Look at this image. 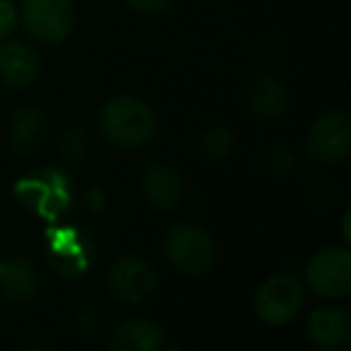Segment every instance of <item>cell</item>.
Masks as SVG:
<instances>
[{
  "mask_svg": "<svg viewBox=\"0 0 351 351\" xmlns=\"http://www.w3.org/2000/svg\"><path fill=\"white\" fill-rule=\"evenodd\" d=\"M99 128L106 142L123 149L142 147L156 135L154 108L137 97H116L101 108L99 113Z\"/></svg>",
  "mask_w": 351,
  "mask_h": 351,
  "instance_id": "obj_1",
  "label": "cell"
},
{
  "mask_svg": "<svg viewBox=\"0 0 351 351\" xmlns=\"http://www.w3.org/2000/svg\"><path fill=\"white\" fill-rule=\"evenodd\" d=\"M164 255L183 277H205L217 263V245L202 226L178 224L166 234Z\"/></svg>",
  "mask_w": 351,
  "mask_h": 351,
  "instance_id": "obj_2",
  "label": "cell"
},
{
  "mask_svg": "<svg viewBox=\"0 0 351 351\" xmlns=\"http://www.w3.org/2000/svg\"><path fill=\"white\" fill-rule=\"evenodd\" d=\"M20 17L32 39L46 46L63 44L77 25L73 0H22Z\"/></svg>",
  "mask_w": 351,
  "mask_h": 351,
  "instance_id": "obj_3",
  "label": "cell"
},
{
  "mask_svg": "<svg viewBox=\"0 0 351 351\" xmlns=\"http://www.w3.org/2000/svg\"><path fill=\"white\" fill-rule=\"evenodd\" d=\"M255 315L267 325H289L303 308V287L291 274H274L260 284L253 298Z\"/></svg>",
  "mask_w": 351,
  "mask_h": 351,
  "instance_id": "obj_4",
  "label": "cell"
},
{
  "mask_svg": "<svg viewBox=\"0 0 351 351\" xmlns=\"http://www.w3.org/2000/svg\"><path fill=\"white\" fill-rule=\"evenodd\" d=\"M306 282L322 298H344L351 289V253L344 245L322 248L308 260Z\"/></svg>",
  "mask_w": 351,
  "mask_h": 351,
  "instance_id": "obj_5",
  "label": "cell"
},
{
  "mask_svg": "<svg viewBox=\"0 0 351 351\" xmlns=\"http://www.w3.org/2000/svg\"><path fill=\"white\" fill-rule=\"evenodd\" d=\"M351 123L344 111H325L308 132V154L322 166H337L349 156Z\"/></svg>",
  "mask_w": 351,
  "mask_h": 351,
  "instance_id": "obj_6",
  "label": "cell"
},
{
  "mask_svg": "<svg viewBox=\"0 0 351 351\" xmlns=\"http://www.w3.org/2000/svg\"><path fill=\"white\" fill-rule=\"evenodd\" d=\"M108 291L123 303H142L159 287V272L142 255H123L106 272Z\"/></svg>",
  "mask_w": 351,
  "mask_h": 351,
  "instance_id": "obj_7",
  "label": "cell"
},
{
  "mask_svg": "<svg viewBox=\"0 0 351 351\" xmlns=\"http://www.w3.org/2000/svg\"><path fill=\"white\" fill-rule=\"evenodd\" d=\"M140 191L147 205L156 212H173L186 195L181 173L166 164H154L142 173Z\"/></svg>",
  "mask_w": 351,
  "mask_h": 351,
  "instance_id": "obj_8",
  "label": "cell"
},
{
  "mask_svg": "<svg viewBox=\"0 0 351 351\" xmlns=\"http://www.w3.org/2000/svg\"><path fill=\"white\" fill-rule=\"evenodd\" d=\"M41 56L25 41L0 44V80L15 89H27L39 80Z\"/></svg>",
  "mask_w": 351,
  "mask_h": 351,
  "instance_id": "obj_9",
  "label": "cell"
},
{
  "mask_svg": "<svg viewBox=\"0 0 351 351\" xmlns=\"http://www.w3.org/2000/svg\"><path fill=\"white\" fill-rule=\"evenodd\" d=\"M164 344V330L147 317H128L104 341L108 351H159Z\"/></svg>",
  "mask_w": 351,
  "mask_h": 351,
  "instance_id": "obj_10",
  "label": "cell"
},
{
  "mask_svg": "<svg viewBox=\"0 0 351 351\" xmlns=\"http://www.w3.org/2000/svg\"><path fill=\"white\" fill-rule=\"evenodd\" d=\"M306 337L317 349H341L351 339V320L344 308H317L306 322Z\"/></svg>",
  "mask_w": 351,
  "mask_h": 351,
  "instance_id": "obj_11",
  "label": "cell"
},
{
  "mask_svg": "<svg viewBox=\"0 0 351 351\" xmlns=\"http://www.w3.org/2000/svg\"><path fill=\"white\" fill-rule=\"evenodd\" d=\"M41 289L36 267L25 258H0V291L12 303H29Z\"/></svg>",
  "mask_w": 351,
  "mask_h": 351,
  "instance_id": "obj_12",
  "label": "cell"
},
{
  "mask_svg": "<svg viewBox=\"0 0 351 351\" xmlns=\"http://www.w3.org/2000/svg\"><path fill=\"white\" fill-rule=\"evenodd\" d=\"M245 104L253 116L263 121H274L287 111V89L274 75H258L245 92Z\"/></svg>",
  "mask_w": 351,
  "mask_h": 351,
  "instance_id": "obj_13",
  "label": "cell"
},
{
  "mask_svg": "<svg viewBox=\"0 0 351 351\" xmlns=\"http://www.w3.org/2000/svg\"><path fill=\"white\" fill-rule=\"evenodd\" d=\"M10 145L17 154L32 156L41 149V142L46 135V116L39 108H20L15 111V116L10 118Z\"/></svg>",
  "mask_w": 351,
  "mask_h": 351,
  "instance_id": "obj_14",
  "label": "cell"
},
{
  "mask_svg": "<svg viewBox=\"0 0 351 351\" xmlns=\"http://www.w3.org/2000/svg\"><path fill=\"white\" fill-rule=\"evenodd\" d=\"M236 147V135L226 125H212L202 132L200 142H197V149L212 164H221L231 156Z\"/></svg>",
  "mask_w": 351,
  "mask_h": 351,
  "instance_id": "obj_15",
  "label": "cell"
},
{
  "mask_svg": "<svg viewBox=\"0 0 351 351\" xmlns=\"http://www.w3.org/2000/svg\"><path fill=\"white\" fill-rule=\"evenodd\" d=\"M20 25V12H17L12 0H0V41H5Z\"/></svg>",
  "mask_w": 351,
  "mask_h": 351,
  "instance_id": "obj_16",
  "label": "cell"
},
{
  "mask_svg": "<svg viewBox=\"0 0 351 351\" xmlns=\"http://www.w3.org/2000/svg\"><path fill=\"white\" fill-rule=\"evenodd\" d=\"M169 3L171 0H125V5L140 15H156V12L166 10Z\"/></svg>",
  "mask_w": 351,
  "mask_h": 351,
  "instance_id": "obj_17",
  "label": "cell"
},
{
  "mask_svg": "<svg viewBox=\"0 0 351 351\" xmlns=\"http://www.w3.org/2000/svg\"><path fill=\"white\" fill-rule=\"evenodd\" d=\"M349 217H351V212H344V221H341V239H344V243H349V241H351V234H349Z\"/></svg>",
  "mask_w": 351,
  "mask_h": 351,
  "instance_id": "obj_18",
  "label": "cell"
}]
</instances>
